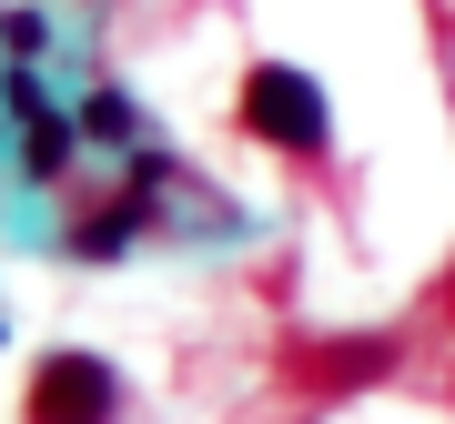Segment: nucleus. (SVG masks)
Instances as JSON below:
<instances>
[{
	"label": "nucleus",
	"instance_id": "obj_1",
	"mask_svg": "<svg viewBox=\"0 0 455 424\" xmlns=\"http://www.w3.org/2000/svg\"><path fill=\"white\" fill-rule=\"evenodd\" d=\"M243 131L274 142V152H293V162H314V152L334 142V112H324V91H314V71L253 61V71H243Z\"/></svg>",
	"mask_w": 455,
	"mask_h": 424
},
{
	"label": "nucleus",
	"instance_id": "obj_2",
	"mask_svg": "<svg viewBox=\"0 0 455 424\" xmlns=\"http://www.w3.org/2000/svg\"><path fill=\"white\" fill-rule=\"evenodd\" d=\"M122 414V374L101 354H41L31 394H20V424H112Z\"/></svg>",
	"mask_w": 455,
	"mask_h": 424
},
{
	"label": "nucleus",
	"instance_id": "obj_5",
	"mask_svg": "<svg viewBox=\"0 0 455 424\" xmlns=\"http://www.w3.org/2000/svg\"><path fill=\"white\" fill-rule=\"evenodd\" d=\"M82 131H101V142H132V101H122V91H92V101H82Z\"/></svg>",
	"mask_w": 455,
	"mask_h": 424
},
{
	"label": "nucleus",
	"instance_id": "obj_6",
	"mask_svg": "<svg viewBox=\"0 0 455 424\" xmlns=\"http://www.w3.org/2000/svg\"><path fill=\"white\" fill-rule=\"evenodd\" d=\"M385 374V343H344V354H324V384H364Z\"/></svg>",
	"mask_w": 455,
	"mask_h": 424
},
{
	"label": "nucleus",
	"instance_id": "obj_4",
	"mask_svg": "<svg viewBox=\"0 0 455 424\" xmlns=\"http://www.w3.org/2000/svg\"><path fill=\"white\" fill-rule=\"evenodd\" d=\"M0 101L31 122V152H20V172H31V182H61V172H71V122L41 101V82H31V71H0Z\"/></svg>",
	"mask_w": 455,
	"mask_h": 424
},
{
	"label": "nucleus",
	"instance_id": "obj_3",
	"mask_svg": "<svg viewBox=\"0 0 455 424\" xmlns=\"http://www.w3.org/2000/svg\"><path fill=\"white\" fill-rule=\"evenodd\" d=\"M152 192H163V162L142 152V162H132V192H122V202H101V212H71L61 253H71V263H112V253H132V232H142Z\"/></svg>",
	"mask_w": 455,
	"mask_h": 424
},
{
	"label": "nucleus",
	"instance_id": "obj_7",
	"mask_svg": "<svg viewBox=\"0 0 455 424\" xmlns=\"http://www.w3.org/2000/svg\"><path fill=\"white\" fill-rule=\"evenodd\" d=\"M0 51L31 61V51H41V11H0Z\"/></svg>",
	"mask_w": 455,
	"mask_h": 424
}]
</instances>
